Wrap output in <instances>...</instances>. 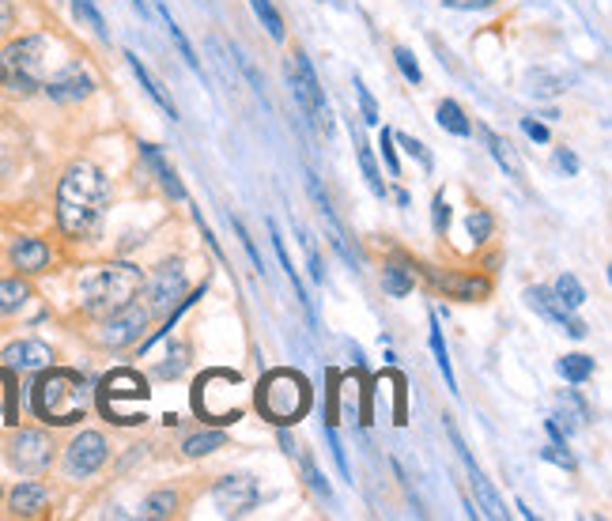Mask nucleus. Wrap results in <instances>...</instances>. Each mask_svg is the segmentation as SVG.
<instances>
[{"label":"nucleus","instance_id":"f257e3e1","mask_svg":"<svg viewBox=\"0 0 612 521\" xmlns=\"http://www.w3.org/2000/svg\"><path fill=\"white\" fill-rule=\"evenodd\" d=\"M110 204V182L95 163H72L57 185V223L68 238H91Z\"/></svg>","mask_w":612,"mask_h":521},{"label":"nucleus","instance_id":"f03ea898","mask_svg":"<svg viewBox=\"0 0 612 521\" xmlns=\"http://www.w3.org/2000/svg\"><path fill=\"white\" fill-rule=\"evenodd\" d=\"M144 287V272L129 265V261H110V265H95L80 276L76 284V295H80V306H84L87 318H110L125 310L129 303H136Z\"/></svg>","mask_w":612,"mask_h":521},{"label":"nucleus","instance_id":"7ed1b4c3","mask_svg":"<svg viewBox=\"0 0 612 521\" xmlns=\"http://www.w3.org/2000/svg\"><path fill=\"white\" fill-rule=\"evenodd\" d=\"M87 382L76 370H50L34 382L31 404L38 412V420L53 423V427H68V423H80L87 412Z\"/></svg>","mask_w":612,"mask_h":521},{"label":"nucleus","instance_id":"20e7f679","mask_svg":"<svg viewBox=\"0 0 612 521\" xmlns=\"http://www.w3.org/2000/svg\"><path fill=\"white\" fill-rule=\"evenodd\" d=\"M257 408L265 412V420L280 423V427L299 423L310 408V386L295 370H269L257 386Z\"/></svg>","mask_w":612,"mask_h":521},{"label":"nucleus","instance_id":"39448f33","mask_svg":"<svg viewBox=\"0 0 612 521\" xmlns=\"http://www.w3.org/2000/svg\"><path fill=\"white\" fill-rule=\"evenodd\" d=\"M50 53V38L46 34H27L8 42L0 53V84L16 95H34L42 87V65Z\"/></svg>","mask_w":612,"mask_h":521},{"label":"nucleus","instance_id":"423d86ee","mask_svg":"<svg viewBox=\"0 0 612 521\" xmlns=\"http://www.w3.org/2000/svg\"><path fill=\"white\" fill-rule=\"evenodd\" d=\"M148 397H152V393H148V382H144L136 370H114V374L102 378L99 408L106 420L129 427V423H144V412H136V408H144Z\"/></svg>","mask_w":612,"mask_h":521},{"label":"nucleus","instance_id":"0eeeda50","mask_svg":"<svg viewBox=\"0 0 612 521\" xmlns=\"http://www.w3.org/2000/svg\"><path fill=\"white\" fill-rule=\"evenodd\" d=\"M288 80H291V91H295V99L303 106V114L325 136L333 133V125H329V106H325V95H322V84H318V76H314V65H310V57L306 53H295L288 61Z\"/></svg>","mask_w":612,"mask_h":521},{"label":"nucleus","instance_id":"6e6552de","mask_svg":"<svg viewBox=\"0 0 612 521\" xmlns=\"http://www.w3.org/2000/svg\"><path fill=\"white\" fill-rule=\"evenodd\" d=\"M4 454H8V465L16 472H23V476H42L53 465V438L46 431L27 427V431L12 435Z\"/></svg>","mask_w":612,"mask_h":521},{"label":"nucleus","instance_id":"1a4fd4ad","mask_svg":"<svg viewBox=\"0 0 612 521\" xmlns=\"http://www.w3.org/2000/svg\"><path fill=\"white\" fill-rule=\"evenodd\" d=\"M106 454H110V446L99 431H80L65 450V476L68 480H87L91 472H99L106 465Z\"/></svg>","mask_w":612,"mask_h":521},{"label":"nucleus","instance_id":"9d476101","mask_svg":"<svg viewBox=\"0 0 612 521\" xmlns=\"http://www.w3.org/2000/svg\"><path fill=\"white\" fill-rule=\"evenodd\" d=\"M186 299V269L182 261L159 265L148 280V314H170V306H178Z\"/></svg>","mask_w":612,"mask_h":521},{"label":"nucleus","instance_id":"9b49d317","mask_svg":"<svg viewBox=\"0 0 612 521\" xmlns=\"http://www.w3.org/2000/svg\"><path fill=\"white\" fill-rule=\"evenodd\" d=\"M148 306H136L129 303L125 310L118 314H110V318H102V329H99V344L102 348H125V344H133L140 333H144V325H148Z\"/></svg>","mask_w":612,"mask_h":521},{"label":"nucleus","instance_id":"f8f14e48","mask_svg":"<svg viewBox=\"0 0 612 521\" xmlns=\"http://www.w3.org/2000/svg\"><path fill=\"white\" fill-rule=\"evenodd\" d=\"M446 435H450V442H454V450H458V457L465 461V472H469V480H473V491H476V499H480V510H484V518H495V521H503L507 518V506H503V499L495 495L492 488V480L484 476V472L476 469V461L469 457V450H465V442H461L458 435V427L446 420Z\"/></svg>","mask_w":612,"mask_h":521},{"label":"nucleus","instance_id":"ddd939ff","mask_svg":"<svg viewBox=\"0 0 612 521\" xmlns=\"http://www.w3.org/2000/svg\"><path fill=\"white\" fill-rule=\"evenodd\" d=\"M212 503L223 518H242L257 506V484L250 476H223L212 488Z\"/></svg>","mask_w":612,"mask_h":521},{"label":"nucleus","instance_id":"4468645a","mask_svg":"<svg viewBox=\"0 0 612 521\" xmlns=\"http://www.w3.org/2000/svg\"><path fill=\"white\" fill-rule=\"evenodd\" d=\"M526 303L533 306V310H537V314H541L544 321H552V325L567 329V333H571L575 340L586 337V321L575 318V314H571V306L560 303V295H556L552 287H529V291H526Z\"/></svg>","mask_w":612,"mask_h":521},{"label":"nucleus","instance_id":"2eb2a0df","mask_svg":"<svg viewBox=\"0 0 612 521\" xmlns=\"http://www.w3.org/2000/svg\"><path fill=\"white\" fill-rule=\"evenodd\" d=\"M42 91L53 102H80L95 91V80H91V72L80 61H68L61 72H53L50 80H42Z\"/></svg>","mask_w":612,"mask_h":521},{"label":"nucleus","instance_id":"dca6fc26","mask_svg":"<svg viewBox=\"0 0 612 521\" xmlns=\"http://www.w3.org/2000/svg\"><path fill=\"white\" fill-rule=\"evenodd\" d=\"M427 280L435 287H442L450 299H461V303H476V299H484L492 284L484 280V276H458V272H439V269H427Z\"/></svg>","mask_w":612,"mask_h":521},{"label":"nucleus","instance_id":"f3484780","mask_svg":"<svg viewBox=\"0 0 612 521\" xmlns=\"http://www.w3.org/2000/svg\"><path fill=\"white\" fill-rule=\"evenodd\" d=\"M4 367L8 370H46L53 363V352L42 340H16L4 348Z\"/></svg>","mask_w":612,"mask_h":521},{"label":"nucleus","instance_id":"a211bd4d","mask_svg":"<svg viewBox=\"0 0 612 521\" xmlns=\"http://www.w3.org/2000/svg\"><path fill=\"white\" fill-rule=\"evenodd\" d=\"M306 189H310V197H314V204H318V216H322V223H325V235H329V242L337 246L340 257H348V261H352V250H348V242H344V227H340L333 204H329V197L318 189V178H314L310 170H306Z\"/></svg>","mask_w":612,"mask_h":521},{"label":"nucleus","instance_id":"6ab92c4d","mask_svg":"<svg viewBox=\"0 0 612 521\" xmlns=\"http://www.w3.org/2000/svg\"><path fill=\"white\" fill-rule=\"evenodd\" d=\"M8 257H12V265L19 272L34 276V272H46V265H50V246L42 238H16Z\"/></svg>","mask_w":612,"mask_h":521},{"label":"nucleus","instance_id":"aec40b11","mask_svg":"<svg viewBox=\"0 0 612 521\" xmlns=\"http://www.w3.org/2000/svg\"><path fill=\"white\" fill-rule=\"evenodd\" d=\"M12 514H19V518H34V514H42L46 510V503H50V491L42 488V484H34V480H23V484H16L12 488Z\"/></svg>","mask_w":612,"mask_h":521},{"label":"nucleus","instance_id":"412c9836","mask_svg":"<svg viewBox=\"0 0 612 521\" xmlns=\"http://www.w3.org/2000/svg\"><path fill=\"white\" fill-rule=\"evenodd\" d=\"M269 238H272V250H276V257H280V265H284V272H288L291 287H295V299L303 303V310L310 314V321H314V310H310V299H306V287L299 284V272H295V261H291L288 246H284V238H280V227L269 219Z\"/></svg>","mask_w":612,"mask_h":521},{"label":"nucleus","instance_id":"4be33fe9","mask_svg":"<svg viewBox=\"0 0 612 521\" xmlns=\"http://www.w3.org/2000/svg\"><path fill=\"white\" fill-rule=\"evenodd\" d=\"M125 61H129V68H133V76H136V80H140V87H144V91H148V95H152V99L159 102L163 110H167V114H170V121L178 118V106L170 102V95H167V91H163V87H159V80H155L152 72H148V68L140 65V57H136V53L129 50V53H125Z\"/></svg>","mask_w":612,"mask_h":521},{"label":"nucleus","instance_id":"5701e85b","mask_svg":"<svg viewBox=\"0 0 612 521\" xmlns=\"http://www.w3.org/2000/svg\"><path fill=\"white\" fill-rule=\"evenodd\" d=\"M352 140H356L359 170H363V178H367V185H371V193H374V197H386V182H382V170H378V163H374L371 144L363 140V133H359V129H352Z\"/></svg>","mask_w":612,"mask_h":521},{"label":"nucleus","instance_id":"b1692460","mask_svg":"<svg viewBox=\"0 0 612 521\" xmlns=\"http://www.w3.org/2000/svg\"><path fill=\"white\" fill-rule=\"evenodd\" d=\"M140 155H144V159L152 163V170H155V174H159V185L167 189L170 197H174V201H186V185L178 182V174H174V167H167V159H163V155L155 152L152 144H140Z\"/></svg>","mask_w":612,"mask_h":521},{"label":"nucleus","instance_id":"393cba45","mask_svg":"<svg viewBox=\"0 0 612 521\" xmlns=\"http://www.w3.org/2000/svg\"><path fill=\"white\" fill-rule=\"evenodd\" d=\"M560 412H563V435H567V431H575V427H582V423L590 420V404L582 401V397H578L575 389H563L560 393Z\"/></svg>","mask_w":612,"mask_h":521},{"label":"nucleus","instance_id":"a878e982","mask_svg":"<svg viewBox=\"0 0 612 521\" xmlns=\"http://www.w3.org/2000/svg\"><path fill=\"white\" fill-rule=\"evenodd\" d=\"M27 299H31V287L23 284L19 276H12V280H0V318H8V314H19Z\"/></svg>","mask_w":612,"mask_h":521},{"label":"nucleus","instance_id":"bb28decb","mask_svg":"<svg viewBox=\"0 0 612 521\" xmlns=\"http://www.w3.org/2000/svg\"><path fill=\"white\" fill-rule=\"evenodd\" d=\"M435 118H439V125L446 129V133H454V136L473 133V125H469V118H465V110H461L454 99H442L439 110H435Z\"/></svg>","mask_w":612,"mask_h":521},{"label":"nucleus","instance_id":"cd10ccee","mask_svg":"<svg viewBox=\"0 0 612 521\" xmlns=\"http://www.w3.org/2000/svg\"><path fill=\"white\" fill-rule=\"evenodd\" d=\"M382 291L393 295V299H405L408 291H412V269H408V265H397V261L386 265V269H382Z\"/></svg>","mask_w":612,"mask_h":521},{"label":"nucleus","instance_id":"c85d7f7f","mask_svg":"<svg viewBox=\"0 0 612 521\" xmlns=\"http://www.w3.org/2000/svg\"><path fill=\"white\" fill-rule=\"evenodd\" d=\"M178 514V491H155L140 506V518H174Z\"/></svg>","mask_w":612,"mask_h":521},{"label":"nucleus","instance_id":"c756f323","mask_svg":"<svg viewBox=\"0 0 612 521\" xmlns=\"http://www.w3.org/2000/svg\"><path fill=\"white\" fill-rule=\"evenodd\" d=\"M597 370V363H594V355H582V352H571V355H563L560 359V374L567 378V382H586L590 374Z\"/></svg>","mask_w":612,"mask_h":521},{"label":"nucleus","instance_id":"7c9ffc66","mask_svg":"<svg viewBox=\"0 0 612 521\" xmlns=\"http://www.w3.org/2000/svg\"><path fill=\"white\" fill-rule=\"evenodd\" d=\"M220 446H227V435L223 431H197V435L186 438V457H204L212 454V450H220Z\"/></svg>","mask_w":612,"mask_h":521},{"label":"nucleus","instance_id":"2f4dec72","mask_svg":"<svg viewBox=\"0 0 612 521\" xmlns=\"http://www.w3.org/2000/svg\"><path fill=\"white\" fill-rule=\"evenodd\" d=\"M431 352H435V363H439L442 378H446V386L450 393H458V378H454V370H450V355H446V344H442V333H439V318L431 314Z\"/></svg>","mask_w":612,"mask_h":521},{"label":"nucleus","instance_id":"473e14b6","mask_svg":"<svg viewBox=\"0 0 612 521\" xmlns=\"http://www.w3.org/2000/svg\"><path fill=\"white\" fill-rule=\"evenodd\" d=\"M563 76H556V72H544V68H533L529 72V91L537 95V99H552V95H560L563 91Z\"/></svg>","mask_w":612,"mask_h":521},{"label":"nucleus","instance_id":"72a5a7b5","mask_svg":"<svg viewBox=\"0 0 612 521\" xmlns=\"http://www.w3.org/2000/svg\"><path fill=\"white\" fill-rule=\"evenodd\" d=\"M72 12H76V19H80V23H87L91 31L99 34V38H110V27H106L102 12L95 8V0H72Z\"/></svg>","mask_w":612,"mask_h":521},{"label":"nucleus","instance_id":"f704fd0d","mask_svg":"<svg viewBox=\"0 0 612 521\" xmlns=\"http://www.w3.org/2000/svg\"><path fill=\"white\" fill-rule=\"evenodd\" d=\"M492 216H488V212H484V208H473V212H469V219H465V231H469V242H473V246H484V242H488V238H492Z\"/></svg>","mask_w":612,"mask_h":521},{"label":"nucleus","instance_id":"c9c22d12","mask_svg":"<svg viewBox=\"0 0 612 521\" xmlns=\"http://www.w3.org/2000/svg\"><path fill=\"white\" fill-rule=\"evenodd\" d=\"M250 4H254L257 19H261V27L269 31V38L284 42V19H280V12L272 8V0H250Z\"/></svg>","mask_w":612,"mask_h":521},{"label":"nucleus","instance_id":"e433bc0d","mask_svg":"<svg viewBox=\"0 0 612 521\" xmlns=\"http://www.w3.org/2000/svg\"><path fill=\"white\" fill-rule=\"evenodd\" d=\"M159 12H163V23H167V31H170V38H174V46H178V53L186 57V65L193 68V72H201V61H197V53H193V46H189V38H186V34H182V27H178V23L170 19L167 8H159Z\"/></svg>","mask_w":612,"mask_h":521},{"label":"nucleus","instance_id":"4c0bfd02","mask_svg":"<svg viewBox=\"0 0 612 521\" xmlns=\"http://www.w3.org/2000/svg\"><path fill=\"white\" fill-rule=\"evenodd\" d=\"M552 291H556V295H560V303H567L571 310H578V306L586 303V291H582V284H578L571 272H563Z\"/></svg>","mask_w":612,"mask_h":521},{"label":"nucleus","instance_id":"58836bf2","mask_svg":"<svg viewBox=\"0 0 612 521\" xmlns=\"http://www.w3.org/2000/svg\"><path fill=\"white\" fill-rule=\"evenodd\" d=\"M484 140H488V148H492L495 163L507 170V174H514L518 170V163H514V152H510V144L503 140V136L495 133V129H484Z\"/></svg>","mask_w":612,"mask_h":521},{"label":"nucleus","instance_id":"ea45409f","mask_svg":"<svg viewBox=\"0 0 612 521\" xmlns=\"http://www.w3.org/2000/svg\"><path fill=\"white\" fill-rule=\"evenodd\" d=\"M186 355H189L186 344H170L167 363H159V370H155V374H159V378H178V374L186 370V363H189Z\"/></svg>","mask_w":612,"mask_h":521},{"label":"nucleus","instance_id":"a19ab883","mask_svg":"<svg viewBox=\"0 0 612 521\" xmlns=\"http://www.w3.org/2000/svg\"><path fill=\"white\" fill-rule=\"evenodd\" d=\"M393 61H397V68H401V76H405L408 84H420V80H424V72H420V61L412 57V50L397 46V50H393Z\"/></svg>","mask_w":612,"mask_h":521},{"label":"nucleus","instance_id":"79ce46f5","mask_svg":"<svg viewBox=\"0 0 612 521\" xmlns=\"http://www.w3.org/2000/svg\"><path fill=\"white\" fill-rule=\"evenodd\" d=\"M295 454H299V461H303V472H306V480H310V488L318 491L322 499H329V484H325V476H322V472H318V465H314V457L303 454L299 446H295Z\"/></svg>","mask_w":612,"mask_h":521},{"label":"nucleus","instance_id":"37998d69","mask_svg":"<svg viewBox=\"0 0 612 521\" xmlns=\"http://www.w3.org/2000/svg\"><path fill=\"white\" fill-rule=\"evenodd\" d=\"M356 95H359V110H363V121H367V125H378V102H374V95H371V87L363 84V80H359L356 76Z\"/></svg>","mask_w":612,"mask_h":521},{"label":"nucleus","instance_id":"c03bdc74","mask_svg":"<svg viewBox=\"0 0 612 521\" xmlns=\"http://www.w3.org/2000/svg\"><path fill=\"white\" fill-rule=\"evenodd\" d=\"M231 227H235V231H238V238H242V246H246V253H250V261H254V269L261 272V276H265V257H261V250H257V246H254V238L246 235V227H242V219H238V216H231Z\"/></svg>","mask_w":612,"mask_h":521},{"label":"nucleus","instance_id":"a18cd8bd","mask_svg":"<svg viewBox=\"0 0 612 521\" xmlns=\"http://www.w3.org/2000/svg\"><path fill=\"white\" fill-rule=\"evenodd\" d=\"M397 140H401V148H405L408 155H416V159H420V167H424V170L435 167V159H431V152H427L420 140H412L408 133H397Z\"/></svg>","mask_w":612,"mask_h":521},{"label":"nucleus","instance_id":"49530a36","mask_svg":"<svg viewBox=\"0 0 612 521\" xmlns=\"http://www.w3.org/2000/svg\"><path fill=\"white\" fill-rule=\"evenodd\" d=\"M378 148H382L386 170H390L393 178H397V174H401V163H397V152H393V133H390V129H382V136H378Z\"/></svg>","mask_w":612,"mask_h":521},{"label":"nucleus","instance_id":"de8ad7c7","mask_svg":"<svg viewBox=\"0 0 612 521\" xmlns=\"http://www.w3.org/2000/svg\"><path fill=\"white\" fill-rule=\"evenodd\" d=\"M303 250H306V261H310V272H314V280L322 284V280H325V265H322V257H318V246H314V238L306 235V231H303Z\"/></svg>","mask_w":612,"mask_h":521},{"label":"nucleus","instance_id":"09e8293b","mask_svg":"<svg viewBox=\"0 0 612 521\" xmlns=\"http://www.w3.org/2000/svg\"><path fill=\"white\" fill-rule=\"evenodd\" d=\"M541 457H544V461H552V465H560V469H575V457L563 450V442H556V446H544Z\"/></svg>","mask_w":612,"mask_h":521},{"label":"nucleus","instance_id":"8fccbe9b","mask_svg":"<svg viewBox=\"0 0 612 521\" xmlns=\"http://www.w3.org/2000/svg\"><path fill=\"white\" fill-rule=\"evenodd\" d=\"M446 8H454V12H480V8H492L499 0H442Z\"/></svg>","mask_w":612,"mask_h":521},{"label":"nucleus","instance_id":"3c124183","mask_svg":"<svg viewBox=\"0 0 612 521\" xmlns=\"http://www.w3.org/2000/svg\"><path fill=\"white\" fill-rule=\"evenodd\" d=\"M431 208H435V231H439V235H446V227H450V204L442 201V193L435 197V204H431Z\"/></svg>","mask_w":612,"mask_h":521},{"label":"nucleus","instance_id":"603ef678","mask_svg":"<svg viewBox=\"0 0 612 521\" xmlns=\"http://www.w3.org/2000/svg\"><path fill=\"white\" fill-rule=\"evenodd\" d=\"M329 450H333V457H337L340 476L348 480V476H352V469H348V457H344V450H340V438H337V431H333V427H329Z\"/></svg>","mask_w":612,"mask_h":521},{"label":"nucleus","instance_id":"864d4df0","mask_svg":"<svg viewBox=\"0 0 612 521\" xmlns=\"http://www.w3.org/2000/svg\"><path fill=\"white\" fill-rule=\"evenodd\" d=\"M522 129H526V136H533L537 144H548V125H541L537 118H522Z\"/></svg>","mask_w":612,"mask_h":521},{"label":"nucleus","instance_id":"5fc2aeb1","mask_svg":"<svg viewBox=\"0 0 612 521\" xmlns=\"http://www.w3.org/2000/svg\"><path fill=\"white\" fill-rule=\"evenodd\" d=\"M12 19H16V12H12V4H8V0H0V34H8V27H12Z\"/></svg>","mask_w":612,"mask_h":521},{"label":"nucleus","instance_id":"6e6d98bb","mask_svg":"<svg viewBox=\"0 0 612 521\" xmlns=\"http://www.w3.org/2000/svg\"><path fill=\"white\" fill-rule=\"evenodd\" d=\"M556 163H560V170H567V174H575V170H578V159L571 152H560V155H556Z\"/></svg>","mask_w":612,"mask_h":521},{"label":"nucleus","instance_id":"4d7b16f0","mask_svg":"<svg viewBox=\"0 0 612 521\" xmlns=\"http://www.w3.org/2000/svg\"><path fill=\"white\" fill-rule=\"evenodd\" d=\"M0 397H12V389H4V386H0Z\"/></svg>","mask_w":612,"mask_h":521},{"label":"nucleus","instance_id":"13d9d810","mask_svg":"<svg viewBox=\"0 0 612 521\" xmlns=\"http://www.w3.org/2000/svg\"><path fill=\"white\" fill-rule=\"evenodd\" d=\"M133 4H136V8H140V12H144V0H133Z\"/></svg>","mask_w":612,"mask_h":521}]
</instances>
